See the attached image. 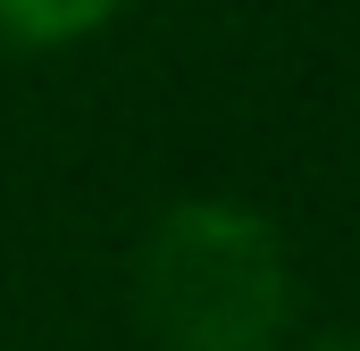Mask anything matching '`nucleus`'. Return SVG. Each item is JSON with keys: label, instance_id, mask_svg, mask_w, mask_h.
I'll return each instance as SVG.
<instances>
[{"label": "nucleus", "instance_id": "obj_2", "mask_svg": "<svg viewBox=\"0 0 360 351\" xmlns=\"http://www.w3.org/2000/svg\"><path fill=\"white\" fill-rule=\"evenodd\" d=\"M134 0H0V42L17 51H59V42H84L101 25H117Z\"/></svg>", "mask_w": 360, "mask_h": 351}, {"label": "nucleus", "instance_id": "obj_1", "mask_svg": "<svg viewBox=\"0 0 360 351\" xmlns=\"http://www.w3.org/2000/svg\"><path fill=\"white\" fill-rule=\"evenodd\" d=\"M126 293L160 351H276L302 310L276 218L226 192L168 201L134 243Z\"/></svg>", "mask_w": 360, "mask_h": 351}, {"label": "nucleus", "instance_id": "obj_3", "mask_svg": "<svg viewBox=\"0 0 360 351\" xmlns=\"http://www.w3.org/2000/svg\"><path fill=\"white\" fill-rule=\"evenodd\" d=\"M310 351H360V335H327V343H310Z\"/></svg>", "mask_w": 360, "mask_h": 351}]
</instances>
